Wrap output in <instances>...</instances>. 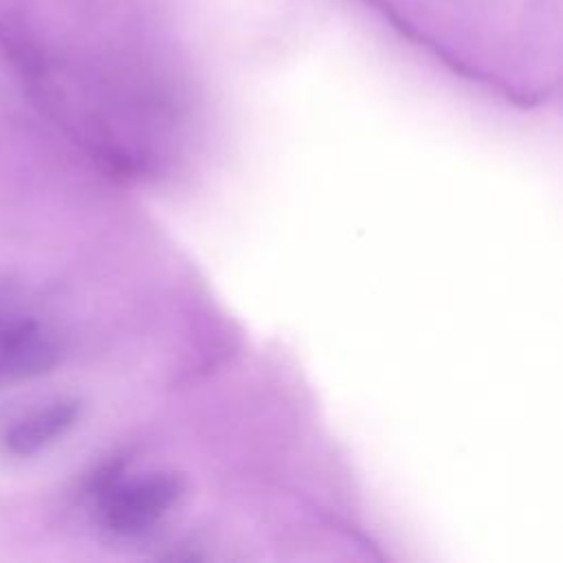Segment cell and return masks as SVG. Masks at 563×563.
I'll return each instance as SVG.
<instances>
[{"mask_svg": "<svg viewBox=\"0 0 563 563\" xmlns=\"http://www.w3.org/2000/svg\"><path fill=\"white\" fill-rule=\"evenodd\" d=\"M183 495V479L174 473H150L112 482L99 495V517L119 537H139L154 528Z\"/></svg>", "mask_w": 563, "mask_h": 563, "instance_id": "6da1fadb", "label": "cell"}, {"mask_svg": "<svg viewBox=\"0 0 563 563\" xmlns=\"http://www.w3.org/2000/svg\"><path fill=\"white\" fill-rule=\"evenodd\" d=\"M79 418L77 400H55L15 420L2 435V446L15 457H29L66 435Z\"/></svg>", "mask_w": 563, "mask_h": 563, "instance_id": "7a4b0ae2", "label": "cell"}, {"mask_svg": "<svg viewBox=\"0 0 563 563\" xmlns=\"http://www.w3.org/2000/svg\"><path fill=\"white\" fill-rule=\"evenodd\" d=\"M57 358V341L37 321L24 317L0 341V380H18L48 372Z\"/></svg>", "mask_w": 563, "mask_h": 563, "instance_id": "3957f363", "label": "cell"}]
</instances>
